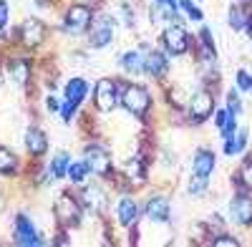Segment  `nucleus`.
Listing matches in <instances>:
<instances>
[{"instance_id":"nucleus-1","label":"nucleus","mask_w":252,"mask_h":247,"mask_svg":"<svg viewBox=\"0 0 252 247\" xmlns=\"http://www.w3.org/2000/svg\"><path fill=\"white\" fill-rule=\"evenodd\" d=\"M121 106L129 111L131 116L141 119V116L149 114V109H152V96H149V91H146L144 86L131 84V86H126L124 93H121Z\"/></svg>"},{"instance_id":"nucleus-2","label":"nucleus","mask_w":252,"mask_h":247,"mask_svg":"<svg viewBox=\"0 0 252 247\" xmlns=\"http://www.w3.org/2000/svg\"><path fill=\"white\" fill-rule=\"evenodd\" d=\"M116 23L111 15H94L91 26H89V43L91 48H106L114 40Z\"/></svg>"},{"instance_id":"nucleus-3","label":"nucleus","mask_w":252,"mask_h":247,"mask_svg":"<svg viewBox=\"0 0 252 247\" xmlns=\"http://www.w3.org/2000/svg\"><path fill=\"white\" fill-rule=\"evenodd\" d=\"M94 101H96V109H98L101 114H111V111L116 109V104H119L116 81H111V78H98V81H96V96H94Z\"/></svg>"},{"instance_id":"nucleus-4","label":"nucleus","mask_w":252,"mask_h":247,"mask_svg":"<svg viewBox=\"0 0 252 247\" xmlns=\"http://www.w3.org/2000/svg\"><path fill=\"white\" fill-rule=\"evenodd\" d=\"M83 154H86V164L89 169L96 174V177H109L114 172V164H111V156L109 152L98 147V144H89L86 149H83Z\"/></svg>"},{"instance_id":"nucleus-5","label":"nucleus","mask_w":252,"mask_h":247,"mask_svg":"<svg viewBox=\"0 0 252 247\" xmlns=\"http://www.w3.org/2000/svg\"><path fill=\"white\" fill-rule=\"evenodd\" d=\"M58 222L63 227H78L81 224V210H78V202L71 194H61L56 199V207H53Z\"/></svg>"},{"instance_id":"nucleus-6","label":"nucleus","mask_w":252,"mask_h":247,"mask_svg":"<svg viewBox=\"0 0 252 247\" xmlns=\"http://www.w3.org/2000/svg\"><path fill=\"white\" fill-rule=\"evenodd\" d=\"M91 20H94V15H91L89 5H71L66 10V15H63V28L68 33H83V31H89Z\"/></svg>"},{"instance_id":"nucleus-7","label":"nucleus","mask_w":252,"mask_h":247,"mask_svg":"<svg viewBox=\"0 0 252 247\" xmlns=\"http://www.w3.org/2000/svg\"><path fill=\"white\" fill-rule=\"evenodd\" d=\"M215 111V96L209 91H197L192 98H189V119L194 124H202L212 116Z\"/></svg>"},{"instance_id":"nucleus-8","label":"nucleus","mask_w":252,"mask_h":247,"mask_svg":"<svg viewBox=\"0 0 252 247\" xmlns=\"http://www.w3.org/2000/svg\"><path fill=\"white\" fill-rule=\"evenodd\" d=\"M164 46L172 56H184L189 51V35L179 23H169L164 31Z\"/></svg>"},{"instance_id":"nucleus-9","label":"nucleus","mask_w":252,"mask_h":247,"mask_svg":"<svg viewBox=\"0 0 252 247\" xmlns=\"http://www.w3.org/2000/svg\"><path fill=\"white\" fill-rule=\"evenodd\" d=\"M229 215L242 227H252V197L245 192L235 194V199L229 202Z\"/></svg>"},{"instance_id":"nucleus-10","label":"nucleus","mask_w":252,"mask_h":247,"mask_svg":"<svg viewBox=\"0 0 252 247\" xmlns=\"http://www.w3.org/2000/svg\"><path fill=\"white\" fill-rule=\"evenodd\" d=\"M43 38H46V26L40 23L38 18H28L23 26H20V40H23V46L28 48H35L43 43Z\"/></svg>"},{"instance_id":"nucleus-11","label":"nucleus","mask_w":252,"mask_h":247,"mask_svg":"<svg viewBox=\"0 0 252 247\" xmlns=\"http://www.w3.org/2000/svg\"><path fill=\"white\" fill-rule=\"evenodd\" d=\"M215 167H217L215 152H212V149H197L194 161H192V174L199 177V179H207V182H209V177H212Z\"/></svg>"},{"instance_id":"nucleus-12","label":"nucleus","mask_w":252,"mask_h":247,"mask_svg":"<svg viewBox=\"0 0 252 247\" xmlns=\"http://www.w3.org/2000/svg\"><path fill=\"white\" fill-rule=\"evenodd\" d=\"M15 242L18 245H43V240L38 237L35 227L31 224V219L26 215L15 217Z\"/></svg>"},{"instance_id":"nucleus-13","label":"nucleus","mask_w":252,"mask_h":247,"mask_svg":"<svg viewBox=\"0 0 252 247\" xmlns=\"http://www.w3.org/2000/svg\"><path fill=\"white\" fill-rule=\"evenodd\" d=\"M172 215V207H169V199L166 197H152L146 202V217L152 222H166Z\"/></svg>"},{"instance_id":"nucleus-14","label":"nucleus","mask_w":252,"mask_h":247,"mask_svg":"<svg viewBox=\"0 0 252 247\" xmlns=\"http://www.w3.org/2000/svg\"><path fill=\"white\" fill-rule=\"evenodd\" d=\"M144 71L149 76H154V78H164L166 73H169V58H166L161 51H152L149 56H146Z\"/></svg>"},{"instance_id":"nucleus-15","label":"nucleus","mask_w":252,"mask_h":247,"mask_svg":"<svg viewBox=\"0 0 252 247\" xmlns=\"http://www.w3.org/2000/svg\"><path fill=\"white\" fill-rule=\"evenodd\" d=\"M26 149L33 154V156H43L48 152V136L40 131V129H28L26 131Z\"/></svg>"},{"instance_id":"nucleus-16","label":"nucleus","mask_w":252,"mask_h":247,"mask_svg":"<svg viewBox=\"0 0 252 247\" xmlns=\"http://www.w3.org/2000/svg\"><path fill=\"white\" fill-rule=\"evenodd\" d=\"M119 222L124 224V227H134L136 219H139V207H136V202L131 197H124L119 202Z\"/></svg>"},{"instance_id":"nucleus-17","label":"nucleus","mask_w":252,"mask_h":247,"mask_svg":"<svg viewBox=\"0 0 252 247\" xmlns=\"http://www.w3.org/2000/svg\"><path fill=\"white\" fill-rule=\"evenodd\" d=\"M86 93H89V84L83 78H71L68 84H66V91H63L66 101H68V104H73V106H78L81 101L86 98Z\"/></svg>"},{"instance_id":"nucleus-18","label":"nucleus","mask_w":252,"mask_h":247,"mask_svg":"<svg viewBox=\"0 0 252 247\" xmlns=\"http://www.w3.org/2000/svg\"><path fill=\"white\" fill-rule=\"evenodd\" d=\"M144 66H146V56H141L139 51H129L121 56V68L131 76H139L144 73Z\"/></svg>"},{"instance_id":"nucleus-19","label":"nucleus","mask_w":252,"mask_h":247,"mask_svg":"<svg viewBox=\"0 0 252 247\" xmlns=\"http://www.w3.org/2000/svg\"><path fill=\"white\" fill-rule=\"evenodd\" d=\"M81 197H83V204H86L91 212H101L103 207H106V194H103L98 187H86L81 192Z\"/></svg>"},{"instance_id":"nucleus-20","label":"nucleus","mask_w":252,"mask_h":247,"mask_svg":"<svg viewBox=\"0 0 252 247\" xmlns=\"http://www.w3.org/2000/svg\"><path fill=\"white\" fill-rule=\"evenodd\" d=\"M154 20H159V15L161 18H166V20H174L177 18V13H179V5L174 3V0H154Z\"/></svg>"},{"instance_id":"nucleus-21","label":"nucleus","mask_w":252,"mask_h":247,"mask_svg":"<svg viewBox=\"0 0 252 247\" xmlns=\"http://www.w3.org/2000/svg\"><path fill=\"white\" fill-rule=\"evenodd\" d=\"M68 167H71V154L68 152H58L53 156V164H51V174L58 179V177H66L68 174Z\"/></svg>"},{"instance_id":"nucleus-22","label":"nucleus","mask_w":252,"mask_h":247,"mask_svg":"<svg viewBox=\"0 0 252 247\" xmlns=\"http://www.w3.org/2000/svg\"><path fill=\"white\" fill-rule=\"evenodd\" d=\"M250 18H252V15H247V10L240 8V5L229 8V26H232L235 31H245L247 23H250Z\"/></svg>"},{"instance_id":"nucleus-23","label":"nucleus","mask_w":252,"mask_h":247,"mask_svg":"<svg viewBox=\"0 0 252 247\" xmlns=\"http://www.w3.org/2000/svg\"><path fill=\"white\" fill-rule=\"evenodd\" d=\"M89 164L86 161H71V167H68V179L73 182V184H83V182H86V177H89Z\"/></svg>"},{"instance_id":"nucleus-24","label":"nucleus","mask_w":252,"mask_h":247,"mask_svg":"<svg viewBox=\"0 0 252 247\" xmlns=\"http://www.w3.org/2000/svg\"><path fill=\"white\" fill-rule=\"evenodd\" d=\"M8 71L13 76V81H18V84H26V78L31 76V68L26 61H10L8 63Z\"/></svg>"},{"instance_id":"nucleus-25","label":"nucleus","mask_w":252,"mask_h":247,"mask_svg":"<svg viewBox=\"0 0 252 247\" xmlns=\"http://www.w3.org/2000/svg\"><path fill=\"white\" fill-rule=\"evenodd\" d=\"M15 167H18L15 154L0 147V174H10V172H15Z\"/></svg>"},{"instance_id":"nucleus-26","label":"nucleus","mask_w":252,"mask_h":247,"mask_svg":"<svg viewBox=\"0 0 252 247\" xmlns=\"http://www.w3.org/2000/svg\"><path fill=\"white\" fill-rule=\"evenodd\" d=\"M179 10H184L187 18H189V20H194V23H199V20L204 18V13L192 3V0H179Z\"/></svg>"},{"instance_id":"nucleus-27","label":"nucleus","mask_w":252,"mask_h":247,"mask_svg":"<svg viewBox=\"0 0 252 247\" xmlns=\"http://www.w3.org/2000/svg\"><path fill=\"white\" fill-rule=\"evenodd\" d=\"M126 174H129V179H134L136 187L144 184V164H141V159H134L129 167H126Z\"/></svg>"},{"instance_id":"nucleus-28","label":"nucleus","mask_w":252,"mask_h":247,"mask_svg":"<svg viewBox=\"0 0 252 247\" xmlns=\"http://www.w3.org/2000/svg\"><path fill=\"white\" fill-rule=\"evenodd\" d=\"M235 81H237V89H240V91H245V93L252 91V73H250V71L240 68L237 76H235Z\"/></svg>"},{"instance_id":"nucleus-29","label":"nucleus","mask_w":252,"mask_h":247,"mask_svg":"<svg viewBox=\"0 0 252 247\" xmlns=\"http://www.w3.org/2000/svg\"><path fill=\"white\" fill-rule=\"evenodd\" d=\"M240 184L242 187H247V189H252V159H247L245 164H242V169H240Z\"/></svg>"},{"instance_id":"nucleus-30","label":"nucleus","mask_w":252,"mask_h":247,"mask_svg":"<svg viewBox=\"0 0 252 247\" xmlns=\"http://www.w3.org/2000/svg\"><path fill=\"white\" fill-rule=\"evenodd\" d=\"M227 111H229V114H235V116H240V111H242V101H240V93H237V91H229V93H227Z\"/></svg>"},{"instance_id":"nucleus-31","label":"nucleus","mask_w":252,"mask_h":247,"mask_svg":"<svg viewBox=\"0 0 252 247\" xmlns=\"http://www.w3.org/2000/svg\"><path fill=\"white\" fill-rule=\"evenodd\" d=\"M204 192H207V179H199V177L189 179V194H192V197H202Z\"/></svg>"},{"instance_id":"nucleus-32","label":"nucleus","mask_w":252,"mask_h":247,"mask_svg":"<svg viewBox=\"0 0 252 247\" xmlns=\"http://www.w3.org/2000/svg\"><path fill=\"white\" fill-rule=\"evenodd\" d=\"M220 131H222V139L235 136V134H237V116H235V114H229V116H227V121H224V126H222Z\"/></svg>"},{"instance_id":"nucleus-33","label":"nucleus","mask_w":252,"mask_h":247,"mask_svg":"<svg viewBox=\"0 0 252 247\" xmlns=\"http://www.w3.org/2000/svg\"><path fill=\"white\" fill-rule=\"evenodd\" d=\"M247 136H250V131L247 129H240L232 139H235V152L240 154V152H245V147H247Z\"/></svg>"},{"instance_id":"nucleus-34","label":"nucleus","mask_w":252,"mask_h":247,"mask_svg":"<svg viewBox=\"0 0 252 247\" xmlns=\"http://www.w3.org/2000/svg\"><path fill=\"white\" fill-rule=\"evenodd\" d=\"M212 245H215V247H235L237 240H235V237H229V235H222V237L212 240Z\"/></svg>"},{"instance_id":"nucleus-35","label":"nucleus","mask_w":252,"mask_h":247,"mask_svg":"<svg viewBox=\"0 0 252 247\" xmlns=\"http://www.w3.org/2000/svg\"><path fill=\"white\" fill-rule=\"evenodd\" d=\"M76 109H78V106H73V104H68V101H66V106L61 109V114H63V121H66V124H71V119L76 116Z\"/></svg>"},{"instance_id":"nucleus-36","label":"nucleus","mask_w":252,"mask_h":247,"mask_svg":"<svg viewBox=\"0 0 252 247\" xmlns=\"http://www.w3.org/2000/svg\"><path fill=\"white\" fill-rule=\"evenodd\" d=\"M8 18H10V8H8L5 0H0V28L8 23Z\"/></svg>"},{"instance_id":"nucleus-37","label":"nucleus","mask_w":252,"mask_h":247,"mask_svg":"<svg viewBox=\"0 0 252 247\" xmlns=\"http://www.w3.org/2000/svg\"><path fill=\"white\" fill-rule=\"evenodd\" d=\"M227 116H229V111H227V109H222V111H217V114H215V124H217V129H222V126H224Z\"/></svg>"},{"instance_id":"nucleus-38","label":"nucleus","mask_w":252,"mask_h":247,"mask_svg":"<svg viewBox=\"0 0 252 247\" xmlns=\"http://www.w3.org/2000/svg\"><path fill=\"white\" fill-rule=\"evenodd\" d=\"M46 106H48L51 111H58V109H61L58 101H56V96H48V98H46Z\"/></svg>"},{"instance_id":"nucleus-39","label":"nucleus","mask_w":252,"mask_h":247,"mask_svg":"<svg viewBox=\"0 0 252 247\" xmlns=\"http://www.w3.org/2000/svg\"><path fill=\"white\" fill-rule=\"evenodd\" d=\"M247 35H250V40H252V18H250V23H247Z\"/></svg>"},{"instance_id":"nucleus-40","label":"nucleus","mask_w":252,"mask_h":247,"mask_svg":"<svg viewBox=\"0 0 252 247\" xmlns=\"http://www.w3.org/2000/svg\"><path fill=\"white\" fill-rule=\"evenodd\" d=\"M0 84H3V78H0Z\"/></svg>"}]
</instances>
